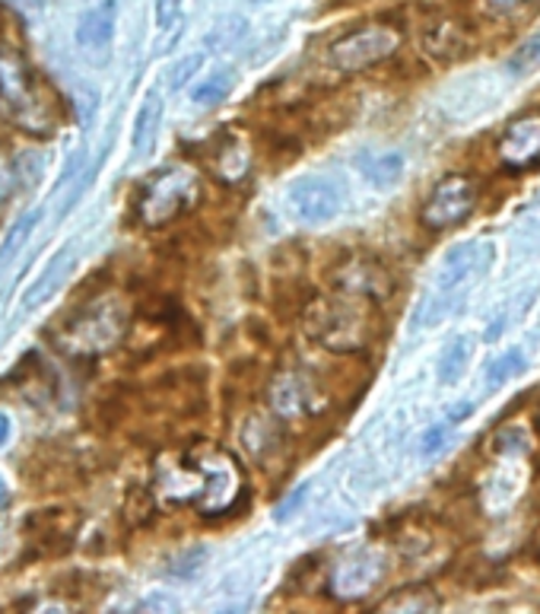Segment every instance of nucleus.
I'll use <instances>...</instances> for the list:
<instances>
[{
  "label": "nucleus",
  "mask_w": 540,
  "mask_h": 614,
  "mask_svg": "<svg viewBox=\"0 0 540 614\" xmlns=\"http://www.w3.org/2000/svg\"><path fill=\"white\" fill-rule=\"evenodd\" d=\"M305 334L331 354H357L372 338V303L344 293L322 296L305 309Z\"/></svg>",
  "instance_id": "nucleus-1"
},
{
  "label": "nucleus",
  "mask_w": 540,
  "mask_h": 614,
  "mask_svg": "<svg viewBox=\"0 0 540 614\" xmlns=\"http://www.w3.org/2000/svg\"><path fill=\"white\" fill-rule=\"evenodd\" d=\"M0 111L23 131L33 134H51L58 125V111L51 106L45 86L36 80V73L23 64L13 51L0 48Z\"/></svg>",
  "instance_id": "nucleus-2"
},
{
  "label": "nucleus",
  "mask_w": 540,
  "mask_h": 614,
  "mask_svg": "<svg viewBox=\"0 0 540 614\" xmlns=\"http://www.w3.org/2000/svg\"><path fill=\"white\" fill-rule=\"evenodd\" d=\"M131 306L124 296L106 293L93 299L83 312H76L68 326L61 328V347L73 357H99L108 354L128 331Z\"/></svg>",
  "instance_id": "nucleus-3"
},
{
  "label": "nucleus",
  "mask_w": 540,
  "mask_h": 614,
  "mask_svg": "<svg viewBox=\"0 0 540 614\" xmlns=\"http://www.w3.org/2000/svg\"><path fill=\"white\" fill-rule=\"evenodd\" d=\"M496 258V246L493 243H461L442 258L439 271H435V284H432V296L427 303V316H417V326H435L452 312V303L465 296V290L483 278L490 271Z\"/></svg>",
  "instance_id": "nucleus-4"
},
{
  "label": "nucleus",
  "mask_w": 540,
  "mask_h": 614,
  "mask_svg": "<svg viewBox=\"0 0 540 614\" xmlns=\"http://www.w3.org/2000/svg\"><path fill=\"white\" fill-rule=\"evenodd\" d=\"M397 48H400V33H395L392 26H365L350 36L337 38L327 48V61L334 71L360 73L388 61Z\"/></svg>",
  "instance_id": "nucleus-5"
},
{
  "label": "nucleus",
  "mask_w": 540,
  "mask_h": 614,
  "mask_svg": "<svg viewBox=\"0 0 540 614\" xmlns=\"http://www.w3.org/2000/svg\"><path fill=\"white\" fill-rule=\"evenodd\" d=\"M473 208H477V185L461 173H452L432 185L420 208V223L432 233H442L465 223L473 214Z\"/></svg>",
  "instance_id": "nucleus-6"
},
{
  "label": "nucleus",
  "mask_w": 540,
  "mask_h": 614,
  "mask_svg": "<svg viewBox=\"0 0 540 614\" xmlns=\"http://www.w3.org/2000/svg\"><path fill=\"white\" fill-rule=\"evenodd\" d=\"M331 287H334V293H344V296L365 299V303L379 306V303H385L395 293V278H392V271L379 258H372V255H350V258H344L334 268Z\"/></svg>",
  "instance_id": "nucleus-7"
},
{
  "label": "nucleus",
  "mask_w": 540,
  "mask_h": 614,
  "mask_svg": "<svg viewBox=\"0 0 540 614\" xmlns=\"http://www.w3.org/2000/svg\"><path fill=\"white\" fill-rule=\"evenodd\" d=\"M194 198H197V179L188 169H169L146 185L141 198V217L149 226H166L181 211H188Z\"/></svg>",
  "instance_id": "nucleus-8"
},
{
  "label": "nucleus",
  "mask_w": 540,
  "mask_h": 614,
  "mask_svg": "<svg viewBox=\"0 0 540 614\" xmlns=\"http://www.w3.org/2000/svg\"><path fill=\"white\" fill-rule=\"evenodd\" d=\"M496 156L508 173H528L540 166V109L521 111L505 125L496 141Z\"/></svg>",
  "instance_id": "nucleus-9"
},
{
  "label": "nucleus",
  "mask_w": 540,
  "mask_h": 614,
  "mask_svg": "<svg viewBox=\"0 0 540 614\" xmlns=\"http://www.w3.org/2000/svg\"><path fill=\"white\" fill-rule=\"evenodd\" d=\"M385 577V560L375 551H353L331 574V592L344 602L365 599Z\"/></svg>",
  "instance_id": "nucleus-10"
},
{
  "label": "nucleus",
  "mask_w": 540,
  "mask_h": 614,
  "mask_svg": "<svg viewBox=\"0 0 540 614\" xmlns=\"http://www.w3.org/2000/svg\"><path fill=\"white\" fill-rule=\"evenodd\" d=\"M340 204L344 191L324 176H305L289 188V208L302 223H327L340 214Z\"/></svg>",
  "instance_id": "nucleus-11"
},
{
  "label": "nucleus",
  "mask_w": 540,
  "mask_h": 614,
  "mask_svg": "<svg viewBox=\"0 0 540 614\" xmlns=\"http://www.w3.org/2000/svg\"><path fill=\"white\" fill-rule=\"evenodd\" d=\"M115 20H118V3L103 0L93 10H86L76 23V48L96 68H103L108 61V48L115 38Z\"/></svg>",
  "instance_id": "nucleus-12"
},
{
  "label": "nucleus",
  "mask_w": 540,
  "mask_h": 614,
  "mask_svg": "<svg viewBox=\"0 0 540 614\" xmlns=\"http://www.w3.org/2000/svg\"><path fill=\"white\" fill-rule=\"evenodd\" d=\"M423 51L430 58H435V61H442V64H452V61L465 58L470 51L468 26L458 23L455 16L432 20L430 26H427V33H423Z\"/></svg>",
  "instance_id": "nucleus-13"
},
{
  "label": "nucleus",
  "mask_w": 540,
  "mask_h": 614,
  "mask_svg": "<svg viewBox=\"0 0 540 614\" xmlns=\"http://www.w3.org/2000/svg\"><path fill=\"white\" fill-rule=\"evenodd\" d=\"M73 258H76L73 255V243H68V246H61L58 252L45 261V268L38 271L36 281H29V287L23 293V309H38L41 303H48L55 296V290L61 287L68 281V274H71Z\"/></svg>",
  "instance_id": "nucleus-14"
},
{
  "label": "nucleus",
  "mask_w": 540,
  "mask_h": 614,
  "mask_svg": "<svg viewBox=\"0 0 540 614\" xmlns=\"http://www.w3.org/2000/svg\"><path fill=\"white\" fill-rule=\"evenodd\" d=\"M315 386L312 379H305L302 373H284L274 386H271V408L280 417H296V414H309L315 408Z\"/></svg>",
  "instance_id": "nucleus-15"
},
{
  "label": "nucleus",
  "mask_w": 540,
  "mask_h": 614,
  "mask_svg": "<svg viewBox=\"0 0 540 614\" xmlns=\"http://www.w3.org/2000/svg\"><path fill=\"white\" fill-rule=\"evenodd\" d=\"M159 125H163V96L159 93H146V99L141 103V109H137V118H134V128H131V146H134V153L144 156L146 150L156 144Z\"/></svg>",
  "instance_id": "nucleus-16"
},
{
  "label": "nucleus",
  "mask_w": 540,
  "mask_h": 614,
  "mask_svg": "<svg viewBox=\"0 0 540 614\" xmlns=\"http://www.w3.org/2000/svg\"><path fill=\"white\" fill-rule=\"evenodd\" d=\"M357 166L375 188H392L404 176V156L400 153H362Z\"/></svg>",
  "instance_id": "nucleus-17"
},
{
  "label": "nucleus",
  "mask_w": 540,
  "mask_h": 614,
  "mask_svg": "<svg viewBox=\"0 0 540 614\" xmlns=\"http://www.w3.org/2000/svg\"><path fill=\"white\" fill-rule=\"evenodd\" d=\"M249 163H252L249 150H245V144H242L239 138H232V134L214 150V173L223 181L242 179V176L249 173Z\"/></svg>",
  "instance_id": "nucleus-18"
},
{
  "label": "nucleus",
  "mask_w": 540,
  "mask_h": 614,
  "mask_svg": "<svg viewBox=\"0 0 540 614\" xmlns=\"http://www.w3.org/2000/svg\"><path fill=\"white\" fill-rule=\"evenodd\" d=\"M470 354H473V344H470V338H465V334L452 338V341L445 344L442 357H439V366H435V373H439V382H442V386H455V382H458V379H461V376L468 373Z\"/></svg>",
  "instance_id": "nucleus-19"
},
{
  "label": "nucleus",
  "mask_w": 540,
  "mask_h": 614,
  "mask_svg": "<svg viewBox=\"0 0 540 614\" xmlns=\"http://www.w3.org/2000/svg\"><path fill=\"white\" fill-rule=\"evenodd\" d=\"M382 612H435L439 609V595L430 586H404L395 595H388L382 605Z\"/></svg>",
  "instance_id": "nucleus-20"
},
{
  "label": "nucleus",
  "mask_w": 540,
  "mask_h": 614,
  "mask_svg": "<svg viewBox=\"0 0 540 614\" xmlns=\"http://www.w3.org/2000/svg\"><path fill=\"white\" fill-rule=\"evenodd\" d=\"M38 220H41V208H33V211L20 214V217L10 223V229L3 233V243H0V264H7L13 255L29 243V236H33V229L38 226Z\"/></svg>",
  "instance_id": "nucleus-21"
},
{
  "label": "nucleus",
  "mask_w": 540,
  "mask_h": 614,
  "mask_svg": "<svg viewBox=\"0 0 540 614\" xmlns=\"http://www.w3.org/2000/svg\"><path fill=\"white\" fill-rule=\"evenodd\" d=\"M525 366H528V357H525V351H521V347L505 351V354H500L496 361H490V366H487V389H490V392H496V389L505 386L508 379L521 376V373H525Z\"/></svg>",
  "instance_id": "nucleus-22"
},
{
  "label": "nucleus",
  "mask_w": 540,
  "mask_h": 614,
  "mask_svg": "<svg viewBox=\"0 0 540 614\" xmlns=\"http://www.w3.org/2000/svg\"><path fill=\"white\" fill-rule=\"evenodd\" d=\"M505 71L512 76H531L540 71V33H535L531 38H525L505 61Z\"/></svg>",
  "instance_id": "nucleus-23"
},
{
  "label": "nucleus",
  "mask_w": 540,
  "mask_h": 614,
  "mask_svg": "<svg viewBox=\"0 0 540 614\" xmlns=\"http://www.w3.org/2000/svg\"><path fill=\"white\" fill-rule=\"evenodd\" d=\"M232 83H236L232 71H214L194 93H191V99H194L197 106H219V103L232 93Z\"/></svg>",
  "instance_id": "nucleus-24"
},
{
  "label": "nucleus",
  "mask_w": 540,
  "mask_h": 614,
  "mask_svg": "<svg viewBox=\"0 0 540 614\" xmlns=\"http://www.w3.org/2000/svg\"><path fill=\"white\" fill-rule=\"evenodd\" d=\"M452 427H455V424H448V421H442V424L430 427V430L423 434L420 452H423V456H435V452H442V449H445V442L452 439Z\"/></svg>",
  "instance_id": "nucleus-25"
},
{
  "label": "nucleus",
  "mask_w": 540,
  "mask_h": 614,
  "mask_svg": "<svg viewBox=\"0 0 540 614\" xmlns=\"http://www.w3.org/2000/svg\"><path fill=\"white\" fill-rule=\"evenodd\" d=\"M181 3L184 0H156V26L159 29H172L176 20L181 16Z\"/></svg>",
  "instance_id": "nucleus-26"
},
{
  "label": "nucleus",
  "mask_w": 540,
  "mask_h": 614,
  "mask_svg": "<svg viewBox=\"0 0 540 614\" xmlns=\"http://www.w3.org/2000/svg\"><path fill=\"white\" fill-rule=\"evenodd\" d=\"M201 64H204V58H201V55H188L184 61H179V64L172 68V86L181 90V86H184V83H188L194 73L201 71Z\"/></svg>",
  "instance_id": "nucleus-27"
},
{
  "label": "nucleus",
  "mask_w": 540,
  "mask_h": 614,
  "mask_svg": "<svg viewBox=\"0 0 540 614\" xmlns=\"http://www.w3.org/2000/svg\"><path fill=\"white\" fill-rule=\"evenodd\" d=\"M16 181H20V176H16V166H10V163H0V204L16 191Z\"/></svg>",
  "instance_id": "nucleus-28"
},
{
  "label": "nucleus",
  "mask_w": 540,
  "mask_h": 614,
  "mask_svg": "<svg viewBox=\"0 0 540 614\" xmlns=\"http://www.w3.org/2000/svg\"><path fill=\"white\" fill-rule=\"evenodd\" d=\"M521 3H528V0H483V7H487L490 16H505V13L518 10Z\"/></svg>",
  "instance_id": "nucleus-29"
},
{
  "label": "nucleus",
  "mask_w": 540,
  "mask_h": 614,
  "mask_svg": "<svg viewBox=\"0 0 540 614\" xmlns=\"http://www.w3.org/2000/svg\"><path fill=\"white\" fill-rule=\"evenodd\" d=\"M496 449H500V452L525 449V434H518V430H503V434L496 436Z\"/></svg>",
  "instance_id": "nucleus-30"
},
{
  "label": "nucleus",
  "mask_w": 540,
  "mask_h": 614,
  "mask_svg": "<svg viewBox=\"0 0 540 614\" xmlns=\"http://www.w3.org/2000/svg\"><path fill=\"white\" fill-rule=\"evenodd\" d=\"M305 494H309V487H299V491H296V494L289 497L287 504L277 506V512H274V519H289V516H292V509H296V506H299V504H302V500H305Z\"/></svg>",
  "instance_id": "nucleus-31"
},
{
  "label": "nucleus",
  "mask_w": 540,
  "mask_h": 614,
  "mask_svg": "<svg viewBox=\"0 0 540 614\" xmlns=\"http://www.w3.org/2000/svg\"><path fill=\"white\" fill-rule=\"evenodd\" d=\"M470 414H473V401H458V404L445 414V421H448V424H461V421H468Z\"/></svg>",
  "instance_id": "nucleus-32"
},
{
  "label": "nucleus",
  "mask_w": 540,
  "mask_h": 614,
  "mask_svg": "<svg viewBox=\"0 0 540 614\" xmlns=\"http://www.w3.org/2000/svg\"><path fill=\"white\" fill-rule=\"evenodd\" d=\"M10 439V417L7 414H0V446Z\"/></svg>",
  "instance_id": "nucleus-33"
},
{
  "label": "nucleus",
  "mask_w": 540,
  "mask_h": 614,
  "mask_svg": "<svg viewBox=\"0 0 540 614\" xmlns=\"http://www.w3.org/2000/svg\"><path fill=\"white\" fill-rule=\"evenodd\" d=\"M7 500H10V491H7V484L0 481V506L7 504Z\"/></svg>",
  "instance_id": "nucleus-34"
},
{
  "label": "nucleus",
  "mask_w": 540,
  "mask_h": 614,
  "mask_svg": "<svg viewBox=\"0 0 540 614\" xmlns=\"http://www.w3.org/2000/svg\"><path fill=\"white\" fill-rule=\"evenodd\" d=\"M538 560H540V551H538Z\"/></svg>",
  "instance_id": "nucleus-35"
}]
</instances>
